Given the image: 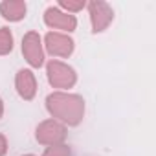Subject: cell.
I'll use <instances>...</instances> for the list:
<instances>
[{"label": "cell", "instance_id": "obj_1", "mask_svg": "<svg viewBox=\"0 0 156 156\" xmlns=\"http://www.w3.org/2000/svg\"><path fill=\"white\" fill-rule=\"evenodd\" d=\"M46 107L53 118L68 125H77L85 114V101L81 96L75 94H62V92L50 94L46 99Z\"/></svg>", "mask_w": 156, "mask_h": 156}, {"label": "cell", "instance_id": "obj_2", "mask_svg": "<svg viewBox=\"0 0 156 156\" xmlns=\"http://www.w3.org/2000/svg\"><path fill=\"white\" fill-rule=\"evenodd\" d=\"M48 79L55 88H70L75 83V72L61 61L48 62Z\"/></svg>", "mask_w": 156, "mask_h": 156}, {"label": "cell", "instance_id": "obj_3", "mask_svg": "<svg viewBox=\"0 0 156 156\" xmlns=\"http://www.w3.org/2000/svg\"><path fill=\"white\" fill-rule=\"evenodd\" d=\"M35 136H37V141L42 145H59L66 138V129H64V125H61L53 119H48L37 127Z\"/></svg>", "mask_w": 156, "mask_h": 156}, {"label": "cell", "instance_id": "obj_4", "mask_svg": "<svg viewBox=\"0 0 156 156\" xmlns=\"http://www.w3.org/2000/svg\"><path fill=\"white\" fill-rule=\"evenodd\" d=\"M22 53H24L26 61H28L31 66H35V68L42 66V62H44V53H42V44H41L39 33L30 31V33L24 35V39H22Z\"/></svg>", "mask_w": 156, "mask_h": 156}, {"label": "cell", "instance_id": "obj_5", "mask_svg": "<svg viewBox=\"0 0 156 156\" xmlns=\"http://www.w3.org/2000/svg\"><path fill=\"white\" fill-rule=\"evenodd\" d=\"M88 9H90V20H92V30L98 33V31H103L110 22H112V8L107 4V2H101V0H94V2L88 4Z\"/></svg>", "mask_w": 156, "mask_h": 156}, {"label": "cell", "instance_id": "obj_6", "mask_svg": "<svg viewBox=\"0 0 156 156\" xmlns=\"http://www.w3.org/2000/svg\"><path fill=\"white\" fill-rule=\"evenodd\" d=\"M46 48L51 55H59V57H68L73 51V41L68 35L62 33H48L46 35Z\"/></svg>", "mask_w": 156, "mask_h": 156}, {"label": "cell", "instance_id": "obj_7", "mask_svg": "<svg viewBox=\"0 0 156 156\" xmlns=\"http://www.w3.org/2000/svg\"><path fill=\"white\" fill-rule=\"evenodd\" d=\"M44 20H46L48 26L57 28V30H64V31H73L75 26H77V20H75L73 15L62 13V11H59L57 8H50V9H46Z\"/></svg>", "mask_w": 156, "mask_h": 156}, {"label": "cell", "instance_id": "obj_8", "mask_svg": "<svg viewBox=\"0 0 156 156\" xmlns=\"http://www.w3.org/2000/svg\"><path fill=\"white\" fill-rule=\"evenodd\" d=\"M15 85H17V90H19L20 98H24L26 101H30V99L35 98V92H37V81H35V75H33L30 70H20V72L17 73Z\"/></svg>", "mask_w": 156, "mask_h": 156}, {"label": "cell", "instance_id": "obj_9", "mask_svg": "<svg viewBox=\"0 0 156 156\" xmlns=\"http://www.w3.org/2000/svg\"><path fill=\"white\" fill-rule=\"evenodd\" d=\"M0 13L8 20H20L26 15V4L22 0H6L0 4Z\"/></svg>", "mask_w": 156, "mask_h": 156}, {"label": "cell", "instance_id": "obj_10", "mask_svg": "<svg viewBox=\"0 0 156 156\" xmlns=\"http://www.w3.org/2000/svg\"><path fill=\"white\" fill-rule=\"evenodd\" d=\"M13 50V35L8 28H0V55H6Z\"/></svg>", "mask_w": 156, "mask_h": 156}, {"label": "cell", "instance_id": "obj_11", "mask_svg": "<svg viewBox=\"0 0 156 156\" xmlns=\"http://www.w3.org/2000/svg\"><path fill=\"white\" fill-rule=\"evenodd\" d=\"M44 156H70V149H68L66 145H62V143H59V145H51V147L46 149Z\"/></svg>", "mask_w": 156, "mask_h": 156}, {"label": "cell", "instance_id": "obj_12", "mask_svg": "<svg viewBox=\"0 0 156 156\" xmlns=\"http://www.w3.org/2000/svg\"><path fill=\"white\" fill-rule=\"evenodd\" d=\"M59 6L64 8V9H68V11H79V9L85 8V2H83V0H79V2H72V0H61Z\"/></svg>", "mask_w": 156, "mask_h": 156}, {"label": "cell", "instance_id": "obj_13", "mask_svg": "<svg viewBox=\"0 0 156 156\" xmlns=\"http://www.w3.org/2000/svg\"><path fill=\"white\" fill-rule=\"evenodd\" d=\"M6 151H8V141H6V138L2 134H0V156H4Z\"/></svg>", "mask_w": 156, "mask_h": 156}, {"label": "cell", "instance_id": "obj_14", "mask_svg": "<svg viewBox=\"0 0 156 156\" xmlns=\"http://www.w3.org/2000/svg\"><path fill=\"white\" fill-rule=\"evenodd\" d=\"M2 114H4V105H2V99H0V118H2Z\"/></svg>", "mask_w": 156, "mask_h": 156}, {"label": "cell", "instance_id": "obj_15", "mask_svg": "<svg viewBox=\"0 0 156 156\" xmlns=\"http://www.w3.org/2000/svg\"><path fill=\"white\" fill-rule=\"evenodd\" d=\"M28 156H31V154H28Z\"/></svg>", "mask_w": 156, "mask_h": 156}]
</instances>
